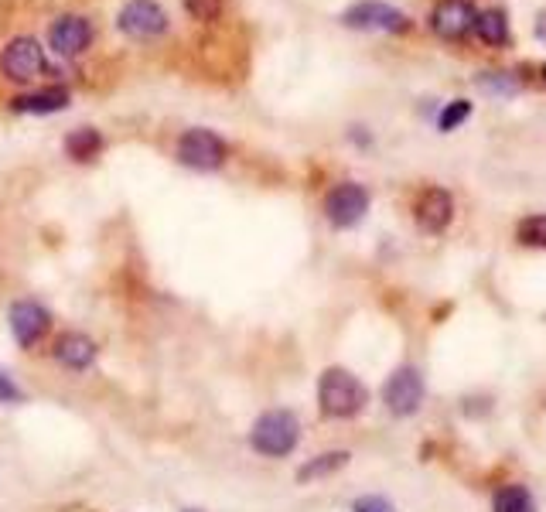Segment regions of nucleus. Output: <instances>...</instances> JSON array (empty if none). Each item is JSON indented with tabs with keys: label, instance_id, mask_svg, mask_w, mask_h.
Returning <instances> with one entry per match:
<instances>
[{
	"label": "nucleus",
	"instance_id": "obj_14",
	"mask_svg": "<svg viewBox=\"0 0 546 512\" xmlns=\"http://www.w3.org/2000/svg\"><path fill=\"white\" fill-rule=\"evenodd\" d=\"M72 93L65 86H48V89H38V93H28V96H14L11 99V110L14 113H31V117H41V113H59L69 106Z\"/></svg>",
	"mask_w": 546,
	"mask_h": 512
},
{
	"label": "nucleus",
	"instance_id": "obj_11",
	"mask_svg": "<svg viewBox=\"0 0 546 512\" xmlns=\"http://www.w3.org/2000/svg\"><path fill=\"white\" fill-rule=\"evenodd\" d=\"M52 355H55V362H59L62 369H69V373H86V369L96 362L99 345L82 332H65V335L55 338Z\"/></svg>",
	"mask_w": 546,
	"mask_h": 512
},
{
	"label": "nucleus",
	"instance_id": "obj_12",
	"mask_svg": "<svg viewBox=\"0 0 546 512\" xmlns=\"http://www.w3.org/2000/svg\"><path fill=\"white\" fill-rule=\"evenodd\" d=\"M48 41H52V48L59 55H82L89 45H93V24L86 18H79V14H65V18L52 24Z\"/></svg>",
	"mask_w": 546,
	"mask_h": 512
},
{
	"label": "nucleus",
	"instance_id": "obj_1",
	"mask_svg": "<svg viewBox=\"0 0 546 512\" xmlns=\"http://www.w3.org/2000/svg\"><path fill=\"white\" fill-rule=\"evenodd\" d=\"M369 393L366 386L355 379L349 369H325L318 379V403H321V414L332 417V420H349L355 414H362L366 407Z\"/></svg>",
	"mask_w": 546,
	"mask_h": 512
},
{
	"label": "nucleus",
	"instance_id": "obj_3",
	"mask_svg": "<svg viewBox=\"0 0 546 512\" xmlns=\"http://www.w3.org/2000/svg\"><path fill=\"white\" fill-rule=\"evenodd\" d=\"M226 140H222L215 130L195 127L188 134H181L178 140V161L192 171H215L226 164Z\"/></svg>",
	"mask_w": 546,
	"mask_h": 512
},
{
	"label": "nucleus",
	"instance_id": "obj_5",
	"mask_svg": "<svg viewBox=\"0 0 546 512\" xmlns=\"http://www.w3.org/2000/svg\"><path fill=\"white\" fill-rule=\"evenodd\" d=\"M117 28L127 38H137V41L161 38L164 31H168V11H164L157 0H127L117 14Z\"/></svg>",
	"mask_w": 546,
	"mask_h": 512
},
{
	"label": "nucleus",
	"instance_id": "obj_8",
	"mask_svg": "<svg viewBox=\"0 0 546 512\" xmlns=\"http://www.w3.org/2000/svg\"><path fill=\"white\" fill-rule=\"evenodd\" d=\"M383 400H386V407H390V414H396V417L417 414L420 403H424V379H420V373L413 366H400L390 379H386Z\"/></svg>",
	"mask_w": 546,
	"mask_h": 512
},
{
	"label": "nucleus",
	"instance_id": "obj_17",
	"mask_svg": "<svg viewBox=\"0 0 546 512\" xmlns=\"http://www.w3.org/2000/svg\"><path fill=\"white\" fill-rule=\"evenodd\" d=\"M345 465H349V451H328V454H321V458H311L308 465H301L297 482H314V478H325Z\"/></svg>",
	"mask_w": 546,
	"mask_h": 512
},
{
	"label": "nucleus",
	"instance_id": "obj_7",
	"mask_svg": "<svg viewBox=\"0 0 546 512\" xmlns=\"http://www.w3.org/2000/svg\"><path fill=\"white\" fill-rule=\"evenodd\" d=\"M366 212H369V192L362 185H355V181H342L325 198V216L338 229L359 226Z\"/></svg>",
	"mask_w": 546,
	"mask_h": 512
},
{
	"label": "nucleus",
	"instance_id": "obj_10",
	"mask_svg": "<svg viewBox=\"0 0 546 512\" xmlns=\"http://www.w3.org/2000/svg\"><path fill=\"white\" fill-rule=\"evenodd\" d=\"M475 4L471 0H437V7L430 11V28L441 38H465L468 31H475Z\"/></svg>",
	"mask_w": 546,
	"mask_h": 512
},
{
	"label": "nucleus",
	"instance_id": "obj_13",
	"mask_svg": "<svg viewBox=\"0 0 546 512\" xmlns=\"http://www.w3.org/2000/svg\"><path fill=\"white\" fill-rule=\"evenodd\" d=\"M451 216H454V202L444 188H427V192L420 195L417 222L424 233H441V229H448Z\"/></svg>",
	"mask_w": 546,
	"mask_h": 512
},
{
	"label": "nucleus",
	"instance_id": "obj_16",
	"mask_svg": "<svg viewBox=\"0 0 546 512\" xmlns=\"http://www.w3.org/2000/svg\"><path fill=\"white\" fill-rule=\"evenodd\" d=\"M475 35L485 41V45H506L509 41V21L506 11L492 7V11H482L475 18Z\"/></svg>",
	"mask_w": 546,
	"mask_h": 512
},
{
	"label": "nucleus",
	"instance_id": "obj_22",
	"mask_svg": "<svg viewBox=\"0 0 546 512\" xmlns=\"http://www.w3.org/2000/svg\"><path fill=\"white\" fill-rule=\"evenodd\" d=\"M24 393L18 390V383H14L11 376L0 369V403H7V407H14V403H21Z\"/></svg>",
	"mask_w": 546,
	"mask_h": 512
},
{
	"label": "nucleus",
	"instance_id": "obj_24",
	"mask_svg": "<svg viewBox=\"0 0 546 512\" xmlns=\"http://www.w3.org/2000/svg\"><path fill=\"white\" fill-rule=\"evenodd\" d=\"M536 35L546 41V14H540V24H536Z\"/></svg>",
	"mask_w": 546,
	"mask_h": 512
},
{
	"label": "nucleus",
	"instance_id": "obj_9",
	"mask_svg": "<svg viewBox=\"0 0 546 512\" xmlns=\"http://www.w3.org/2000/svg\"><path fill=\"white\" fill-rule=\"evenodd\" d=\"M11 335L14 342L21 345V349H35V345L45 338L48 325H52V318H48V311L41 308L38 301H14L11 304Z\"/></svg>",
	"mask_w": 546,
	"mask_h": 512
},
{
	"label": "nucleus",
	"instance_id": "obj_23",
	"mask_svg": "<svg viewBox=\"0 0 546 512\" xmlns=\"http://www.w3.org/2000/svg\"><path fill=\"white\" fill-rule=\"evenodd\" d=\"M352 512H396V509L383 499V495H362V499H355Z\"/></svg>",
	"mask_w": 546,
	"mask_h": 512
},
{
	"label": "nucleus",
	"instance_id": "obj_20",
	"mask_svg": "<svg viewBox=\"0 0 546 512\" xmlns=\"http://www.w3.org/2000/svg\"><path fill=\"white\" fill-rule=\"evenodd\" d=\"M468 117H471V103H468V99H454L448 110L441 113V120H437V123H441V130H454L458 123H465Z\"/></svg>",
	"mask_w": 546,
	"mask_h": 512
},
{
	"label": "nucleus",
	"instance_id": "obj_2",
	"mask_svg": "<svg viewBox=\"0 0 546 512\" xmlns=\"http://www.w3.org/2000/svg\"><path fill=\"white\" fill-rule=\"evenodd\" d=\"M301 441V424L291 410H267L256 417L250 431V448L263 458H287Z\"/></svg>",
	"mask_w": 546,
	"mask_h": 512
},
{
	"label": "nucleus",
	"instance_id": "obj_26",
	"mask_svg": "<svg viewBox=\"0 0 546 512\" xmlns=\"http://www.w3.org/2000/svg\"><path fill=\"white\" fill-rule=\"evenodd\" d=\"M185 512H198V509H185Z\"/></svg>",
	"mask_w": 546,
	"mask_h": 512
},
{
	"label": "nucleus",
	"instance_id": "obj_25",
	"mask_svg": "<svg viewBox=\"0 0 546 512\" xmlns=\"http://www.w3.org/2000/svg\"><path fill=\"white\" fill-rule=\"evenodd\" d=\"M543 82H546V65H543Z\"/></svg>",
	"mask_w": 546,
	"mask_h": 512
},
{
	"label": "nucleus",
	"instance_id": "obj_4",
	"mask_svg": "<svg viewBox=\"0 0 546 512\" xmlns=\"http://www.w3.org/2000/svg\"><path fill=\"white\" fill-rule=\"evenodd\" d=\"M45 69H48L45 48H41L38 38H31V35L11 38L4 45V52H0V72H4L11 82H31Z\"/></svg>",
	"mask_w": 546,
	"mask_h": 512
},
{
	"label": "nucleus",
	"instance_id": "obj_6",
	"mask_svg": "<svg viewBox=\"0 0 546 512\" xmlns=\"http://www.w3.org/2000/svg\"><path fill=\"white\" fill-rule=\"evenodd\" d=\"M342 24L359 31H390V35H400V31H410V18L396 7L383 4V0H362V4L349 7L342 14Z\"/></svg>",
	"mask_w": 546,
	"mask_h": 512
},
{
	"label": "nucleus",
	"instance_id": "obj_15",
	"mask_svg": "<svg viewBox=\"0 0 546 512\" xmlns=\"http://www.w3.org/2000/svg\"><path fill=\"white\" fill-rule=\"evenodd\" d=\"M99 151H103V137H99V130L93 127H79L65 137V154H69L72 161H93Z\"/></svg>",
	"mask_w": 546,
	"mask_h": 512
},
{
	"label": "nucleus",
	"instance_id": "obj_19",
	"mask_svg": "<svg viewBox=\"0 0 546 512\" xmlns=\"http://www.w3.org/2000/svg\"><path fill=\"white\" fill-rule=\"evenodd\" d=\"M516 236H519V243H526V246H546V216L523 219L516 229Z\"/></svg>",
	"mask_w": 546,
	"mask_h": 512
},
{
	"label": "nucleus",
	"instance_id": "obj_18",
	"mask_svg": "<svg viewBox=\"0 0 546 512\" xmlns=\"http://www.w3.org/2000/svg\"><path fill=\"white\" fill-rule=\"evenodd\" d=\"M495 512H536L533 495L523 485H506V489L495 495Z\"/></svg>",
	"mask_w": 546,
	"mask_h": 512
},
{
	"label": "nucleus",
	"instance_id": "obj_21",
	"mask_svg": "<svg viewBox=\"0 0 546 512\" xmlns=\"http://www.w3.org/2000/svg\"><path fill=\"white\" fill-rule=\"evenodd\" d=\"M185 11L195 21H215L222 14V0H185Z\"/></svg>",
	"mask_w": 546,
	"mask_h": 512
}]
</instances>
